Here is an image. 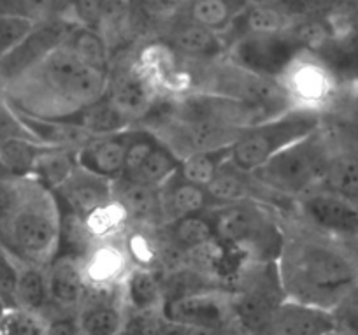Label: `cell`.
<instances>
[{"label":"cell","mask_w":358,"mask_h":335,"mask_svg":"<svg viewBox=\"0 0 358 335\" xmlns=\"http://www.w3.org/2000/svg\"><path fill=\"white\" fill-rule=\"evenodd\" d=\"M101 293H88L85 304L78 311L81 335H120L125 318L122 293H109L113 290H99Z\"/></svg>","instance_id":"19"},{"label":"cell","mask_w":358,"mask_h":335,"mask_svg":"<svg viewBox=\"0 0 358 335\" xmlns=\"http://www.w3.org/2000/svg\"><path fill=\"white\" fill-rule=\"evenodd\" d=\"M65 46L85 64L86 67L94 71L111 74V53H109V43L106 37L97 30L83 29L74 25L69 34Z\"/></svg>","instance_id":"28"},{"label":"cell","mask_w":358,"mask_h":335,"mask_svg":"<svg viewBox=\"0 0 358 335\" xmlns=\"http://www.w3.org/2000/svg\"><path fill=\"white\" fill-rule=\"evenodd\" d=\"M62 207L57 197L34 178H23L20 202L0 244L23 264L48 269L60 253Z\"/></svg>","instance_id":"3"},{"label":"cell","mask_w":358,"mask_h":335,"mask_svg":"<svg viewBox=\"0 0 358 335\" xmlns=\"http://www.w3.org/2000/svg\"><path fill=\"white\" fill-rule=\"evenodd\" d=\"M23 178H0V232L8 225L20 202Z\"/></svg>","instance_id":"40"},{"label":"cell","mask_w":358,"mask_h":335,"mask_svg":"<svg viewBox=\"0 0 358 335\" xmlns=\"http://www.w3.org/2000/svg\"><path fill=\"white\" fill-rule=\"evenodd\" d=\"M355 125H357V127H358V116H357V120H355Z\"/></svg>","instance_id":"44"},{"label":"cell","mask_w":358,"mask_h":335,"mask_svg":"<svg viewBox=\"0 0 358 335\" xmlns=\"http://www.w3.org/2000/svg\"><path fill=\"white\" fill-rule=\"evenodd\" d=\"M113 197L123 209L127 220L146 227L164 225L158 190L120 178L118 181L113 183Z\"/></svg>","instance_id":"22"},{"label":"cell","mask_w":358,"mask_h":335,"mask_svg":"<svg viewBox=\"0 0 358 335\" xmlns=\"http://www.w3.org/2000/svg\"><path fill=\"white\" fill-rule=\"evenodd\" d=\"M357 293H358V288H357Z\"/></svg>","instance_id":"46"},{"label":"cell","mask_w":358,"mask_h":335,"mask_svg":"<svg viewBox=\"0 0 358 335\" xmlns=\"http://www.w3.org/2000/svg\"><path fill=\"white\" fill-rule=\"evenodd\" d=\"M108 99L132 127L141 125L158 102L157 85L150 72L139 64L111 69Z\"/></svg>","instance_id":"12"},{"label":"cell","mask_w":358,"mask_h":335,"mask_svg":"<svg viewBox=\"0 0 358 335\" xmlns=\"http://www.w3.org/2000/svg\"><path fill=\"white\" fill-rule=\"evenodd\" d=\"M304 225L339 241H358V206L344 197L316 188L295 200Z\"/></svg>","instance_id":"11"},{"label":"cell","mask_w":358,"mask_h":335,"mask_svg":"<svg viewBox=\"0 0 358 335\" xmlns=\"http://www.w3.org/2000/svg\"><path fill=\"white\" fill-rule=\"evenodd\" d=\"M46 272L53 311L78 313L90 293L81 258L58 255L46 269Z\"/></svg>","instance_id":"15"},{"label":"cell","mask_w":358,"mask_h":335,"mask_svg":"<svg viewBox=\"0 0 358 335\" xmlns=\"http://www.w3.org/2000/svg\"><path fill=\"white\" fill-rule=\"evenodd\" d=\"M171 43L178 53L194 60L213 62L215 58L227 53V44L220 34L211 32L201 25L192 22H185L174 29L171 36Z\"/></svg>","instance_id":"24"},{"label":"cell","mask_w":358,"mask_h":335,"mask_svg":"<svg viewBox=\"0 0 358 335\" xmlns=\"http://www.w3.org/2000/svg\"><path fill=\"white\" fill-rule=\"evenodd\" d=\"M83 269L88 288L115 290L120 288L125 276L129 274L130 257L123 246H116L111 241L97 243L94 250L83 258Z\"/></svg>","instance_id":"18"},{"label":"cell","mask_w":358,"mask_h":335,"mask_svg":"<svg viewBox=\"0 0 358 335\" xmlns=\"http://www.w3.org/2000/svg\"><path fill=\"white\" fill-rule=\"evenodd\" d=\"M108 92L109 74L86 67L65 44L22 78L0 86L18 115L43 122H69L106 99Z\"/></svg>","instance_id":"2"},{"label":"cell","mask_w":358,"mask_h":335,"mask_svg":"<svg viewBox=\"0 0 358 335\" xmlns=\"http://www.w3.org/2000/svg\"><path fill=\"white\" fill-rule=\"evenodd\" d=\"M18 260L0 248V304L6 309H16Z\"/></svg>","instance_id":"39"},{"label":"cell","mask_w":358,"mask_h":335,"mask_svg":"<svg viewBox=\"0 0 358 335\" xmlns=\"http://www.w3.org/2000/svg\"><path fill=\"white\" fill-rule=\"evenodd\" d=\"M278 272L290 300L336 311L358 288V241H339L302 227L285 230Z\"/></svg>","instance_id":"1"},{"label":"cell","mask_w":358,"mask_h":335,"mask_svg":"<svg viewBox=\"0 0 358 335\" xmlns=\"http://www.w3.org/2000/svg\"><path fill=\"white\" fill-rule=\"evenodd\" d=\"M76 169H78V151L50 148L37 162L32 178L55 193L71 178Z\"/></svg>","instance_id":"30"},{"label":"cell","mask_w":358,"mask_h":335,"mask_svg":"<svg viewBox=\"0 0 358 335\" xmlns=\"http://www.w3.org/2000/svg\"><path fill=\"white\" fill-rule=\"evenodd\" d=\"M113 183L115 181L92 174L78 165L71 178L53 195L57 197L62 211L81 220H88L92 214L104 209L115 200Z\"/></svg>","instance_id":"14"},{"label":"cell","mask_w":358,"mask_h":335,"mask_svg":"<svg viewBox=\"0 0 358 335\" xmlns=\"http://www.w3.org/2000/svg\"><path fill=\"white\" fill-rule=\"evenodd\" d=\"M334 158L336 151L323 127H320L315 134L281 151L251 174L260 185L278 195L299 200L322 186Z\"/></svg>","instance_id":"5"},{"label":"cell","mask_w":358,"mask_h":335,"mask_svg":"<svg viewBox=\"0 0 358 335\" xmlns=\"http://www.w3.org/2000/svg\"><path fill=\"white\" fill-rule=\"evenodd\" d=\"M337 318L334 311L287 299L274 316L273 335H334Z\"/></svg>","instance_id":"16"},{"label":"cell","mask_w":358,"mask_h":335,"mask_svg":"<svg viewBox=\"0 0 358 335\" xmlns=\"http://www.w3.org/2000/svg\"><path fill=\"white\" fill-rule=\"evenodd\" d=\"M165 320L181 327L222 330L236 321L232 293L225 288H206L171 297L162 309Z\"/></svg>","instance_id":"10"},{"label":"cell","mask_w":358,"mask_h":335,"mask_svg":"<svg viewBox=\"0 0 358 335\" xmlns=\"http://www.w3.org/2000/svg\"><path fill=\"white\" fill-rule=\"evenodd\" d=\"M337 332L343 335H358V293L355 292L336 311Z\"/></svg>","instance_id":"42"},{"label":"cell","mask_w":358,"mask_h":335,"mask_svg":"<svg viewBox=\"0 0 358 335\" xmlns=\"http://www.w3.org/2000/svg\"><path fill=\"white\" fill-rule=\"evenodd\" d=\"M16 309L27 311L39 318H46L53 311L50 288H48L46 269L18 262Z\"/></svg>","instance_id":"23"},{"label":"cell","mask_w":358,"mask_h":335,"mask_svg":"<svg viewBox=\"0 0 358 335\" xmlns=\"http://www.w3.org/2000/svg\"><path fill=\"white\" fill-rule=\"evenodd\" d=\"M44 335H81L78 313H57L51 311L43 318Z\"/></svg>","instance_id":"41"},{"label":"cell","mask_w":358,"mask_h":335,"mask_svg":"<svg viewBox=\"0 0 358 335\" xmlns=\"http://www.w3.org/2000/svg\"><path fill=\"white\" fill-rule=\"evenodd\" d=\"M132 132L134 127L125 132L92 139L78 151V165L109 181H118L125 169V155Z\"/></svg>","instance_id":"17"},{"label":"cell","mask_w":358,"mask_h":335,"mask_svg":"<svg viewBox=\"0 0 358 335\" xmlns=\"http://www.w3.org/2000/svg\"><path fill=\"white\" fill-rule=\"evenodd\" d=\"M167 320L162 313H141L125 309L120 335H162Z\"/></svg>","instance_id":"38"},{"label":"cell","mask_w":358,"mask_h":335,"mask_svg":"<svg viewBox=\"0 0 358 335\" xmlns=\"http://www.w3.org/2000/svg\"><path fill=\"white\" fill-rule=\"evenodd\" d=\"M158 144L160 143L155 139L153 134H150L144 129H136L134 127L132 137H130L129 148H127L125 169H123L122 178H132L139 171L141 165L148 160V157L157 150Z\"/></svg>","instance_id":"36"},{"label":"cell","mask_w":358,"mask_h":335,"mask_svg":"<svg viewBox=\"0 0 358 335\" xmlns=\"http://www.w3.org/2000/svg\"><path fill=\"white\" fill-rule=\"evenodd\" d=\"M69 123L85 130L92 139L108 137L113 136V134H120L132 129V125L120 115L108 97L102 99L101 102L90 106L88 109L79 113V115L74 116L72 120H69Z\"/></svg>","instance_id":"29"},{"label":"cell","mask_w":358,"mask_h":335,"mask_svg":"<svg viewBox=\"0 0 358 335\" xmlns=\"http://www.w3.org/2000/svg\"><path fill=\"white\" fill-rule=\"evenodd\" d=\"M320 188L344 197L358 206V158H334Z\"/></svg>","instance_id":"34"},{"label":"cell","mask_w":358,"mask_h":335,"mask_svg":"<svg viewBox=\"0 0 358 335\" xmlns=\"http://www.w3.org/2000/svg\"><path fill=\"white\" fill-rule=\"evenodd\" d=\"M216 241L244 264H278L285 244V229L273 207L262 204H230L208 213Z\"/></svg>","instance_id":"4"},{"label":"cell","mask_w":358,"mask_h":335,"mask_svg":"<svg viewBox=\"0 0 358 335\" xmlns=\"http://www.w3.org/2000/svg\"><path fill=\"white\" fill-rule=\"evenodd\" d=\"M334 335H343V334H339V332H336V334H334Z\"/></svg>","instance_id":"45"},{"label":"cell","mask_w":358,"mask_h":335,"mask_svg":"<svg viewBox=\"0 0 358 335\" xmlns=\"http://www.w3.org/2000/svg\"><path fill=\"white\" fill-rule=\"evenodd\" d=\"M246 6L248 2H230V0H195L185 4L183 9L188 22L222 36L223 32L232 29Z\"/></svg>","instance_id":"27"},{"label":"cell","mask_w":358,"mask_h":335,"mask_svg":"<svg viewBox=\"0 0 358 335\" xmlns=\"http://www.w3.org/2000/svg\"><path fill=\"white\" fill-rule=\"evenodd\" d=\"M294 22L295 18H292L281 4L250 2L236 20L232 29L239 30L236 37L244 34H285L290 30Z\"/></svg>","instance_id":"25"},{"label":"cell","mask_w":358,"mask_h":335,"mask_svg":"<svg viewBox=\"0 0 358 335\" xmlns=\"http://www.w3.org/2000/svg\"><path fill=\"white\" fill-rule=\"evenodd\" d=\"M164 232L165 239L185 255L195 253L216 241L215 227L208 213L172 221L164 225Z\"/></svg>","instance_id":"26"},{"label":"cell","mask_w":358,"mask_h":335,"mask_svg":"<svg viewBox=\"0 0 358 335\" xmlns=\"http://www.w3.org/2000/svg\"><path fill=\"white\" fill-rule=\"evenodd\" d=\"M181 160L165 146L158 144L157 150L148 157V160L141 165L139 171L132 176L130 181H136L139 185L150 186V188L160 190L162 186L167 185L172 178L179 172Z\"/></svg>","instance_id":"33"},{"label":"cell","mask_w":358,"mask_h":335,"mask_svg":"<svg viewBox=\"0 0 358 335\" xmlns=\"http://www.w3.org/2000/svg\"><path fill=\"white\" fill-rule=\"evenodd\" d=\"M74 23L67 18L39 20L30 36L0 62V86H6L43 62L51 51L65 44Z\"/></svg>","instance_id":"13"},{"label":"cell","mask_w":358,"mask_h":335,"mask_svg":"<svg viewBox=\"0 0 358 335\" xmlns=\"http://www.w3.org/2000/svg\"><path fill=\"white\" fill-rule=\"evenodd\" d=\"M164 225L181 218L206 214L213 209V200L208 188L190 185L176 174L171 181L158 190Z\"/></svg>","instance_id":"21"},{"label":"cell","mask_w":358,"mask_h":335,"mask_svg":"<svg viewBox=\"0 0 358 335\" xmlns=\"http://www.w3.org/2000/svg\"><path fill=\"white\" fill-rule=\"evenodd\" d=\"M125 309L141 313H162L167 300L164 279L153 267L134 265L120 285Z\"/></svg>","instance_id":"20"},{"label":"cell","mask_w":358,"mask_h":335,"mask_svg":"<svg viewBox=\"0 0 358 335\" xmlns=\"http://www.w3.org/2000/svg\"><path fill=\"white\" fill-rule=\"evenodd\" d=\"M236 320L250 335H273L278 307L287 300L278 264H244L234 279Z\"/></svg>","instance_id":"7"},{"label":"cell","mask_w":358,"mask_h":335,"mask_svg":"<svg viewBox=\"0 0 358 335\" xmlns=\"http://www.w3.org/2000/svg\"><path fill=\"white\" fill-rule=\"evenodd\" d=\"M50 150L34 139H9L0 143V157L11 178H32L37 162Z\"/></svg>","instance_id":"32"},{"label":"cell","mask_w":358,"mask_h":335,"mask_svg":"<svg viewBox=\"0 0 358 335\" xmlns=\"http://www.w3.org/2000/svg\"><path fill=\"white\" fill-rule=\"evenodd\" d=\"M302 51L288 32L244 34L227 44L225 58L243 71L280 81Z\"/></svg>","instance_id":"9"},{"label":"cell","mask_w":358,"mask_h":335,"mask_svg":"<svg viewBox=\"0 0 358 335\" xmlns=\"http://www.w3.org/2000/svg\"><path fill=\"white\" fill-rule=\"evenodd\" d=\"M0 335H44L43 318L22 309H6L0 318Z\"/></svg>","instance_id":"37"},{"label":"cell","mask_w":358,"mask_h":335,"mask_svg":"<svg viewBox=\"0 0 358 335\" xmlns=\"http://www.w3.org/2000/svg\"><path fill=\"white\" fill-rule=\"evenodd\" d=\"M322 122L323 116L311 111L290 109L281 116L250 127L234 143L230 162L251 174L281 151L315 134Z\"/></svg>","instance_id":"6"},{"label":"cell","mask_w":358,"mask_h":335,"mask_svg":"<svg viewBox=\"0 0 358 335\" xmlns=\"http://www.w3.org/2000/svg\"><path fill=\"white\" fill-rule=\"evenodd\" d=\"M37 22L34 16L22 13H0V62L30 36Z\"/></svg>","instance_id":"35"},{"label":"cell","mask_w":358,"mask_h":335,"mask_svg":"<svg viewBox=\"0 0 358 335\" xmlns=\"http://www.w3.org/2000/svg\"><path fill=\"white\" fill-rule=\"evenodd\" d=\"M232 157V146L220 148L213 151H201L192 157L185 158L179 167V178L190 185L208 188L213 183V179L218 176L223 165H227Z\"/></svg>","instance_id":"31"},{"label":"cell","mask_w":358,"mask_h":335,"mask_svg":"<svg viewBox=\"0 0 358 335\" xmlns=\"http://www.w3.org/2000/svg\"><path fill=\"white\" fill-rule=\"evenodd\" d=\"M280 83L294 109L311 111L320 116H325L339 92L334 69L313 51H302L281 76Z\"/></svg>","instance_id":"8"},{"label":"cell","mask_w":358,"mask_h":335,"mask_svg":"<svg viewBox=\"0 0 358 335\" xmlns=\"http://www.w3.org/2000/svg\"><path fill=\"white\" fill-rule=\"evenodd\" d=\"M0 178H11V176L8 174V171H6L4 164H2V157H0Z\"/></svg>","instance_id":"43"}]
</instances>
